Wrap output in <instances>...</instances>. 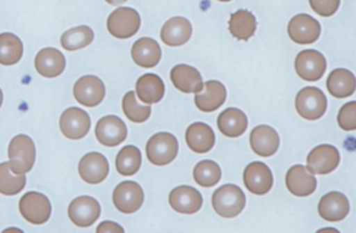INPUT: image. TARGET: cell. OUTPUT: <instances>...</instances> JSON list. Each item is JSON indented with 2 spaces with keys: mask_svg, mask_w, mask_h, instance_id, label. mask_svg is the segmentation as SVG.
<instances>
[{
  "mask_svg": "<svg viewBox=\"0 0 356 233\" xmlns=\"http://www.w3.org/2000/svg\"><path fill=\"white\" fill-rule=\"evenodd\" d=\"M10 168L16 175L31 172L36 160V147L28 135H17L12 139L8 152Z\"/></svg>",
  "mask_w": 356,
  "mask_h": 233,
  "instance_id": "cell-1",
  "label": "cell"
},
{
  "mask_svg": "<svg viewBox=\"0 0 356 233\" xmlns=\"http://www.w3.org/2000/svg\"><path fill=\"white\" fill-rule=\"evenodd\" d=\"M212 206L218 216L226 218H234L245 208V193L237 185H222L214 191Z\"/></svg>",
  "mask_w": 356,
  "mask_h": 233,
  "instance_id": "cell-2",
  "label": "cell"
},
{
  "mask_svg": "<svg viewBox=\"0 0 356 233\" xmlns=\"http://www.w3.org/2000/svg\"><path fill=\"white\" fill-rule=\"evenodd\" d=\"M145 150L149 162L158 166H168L178 155L179 143L170 133L160 132L149 138Z\"/></svg>",
  "mask_w": 356,
  "mask_h": 233,
  "instance_id": "cell-3",
  "label": "cell"
},
{
  "mask_svg": "<svg viewBox=\"0 0 356 233\" xmlns=\"http://www.w3.org/2000/svg\"><path fill=\"white\" fill-rule=\"evenodd\" d=\"M141 19L138 12L132 8H118L108 18V31L118 39H129L140 29Z\"/></svg>",
  "mask_w": 356,
  "mask_h": 233,
  "instance_id": "cell-4",
  "label": "cell"
},
{
  "mask_svg": "<svg viewBox=\"0 0 356 233\" xmlns=\"http://www.w3.org/2000/svg\"><path fill=\"white\" fill-rule=\"evenodd\" d=\"M296 109L305 120H318L326 112V95L316 87H305L296 97Z\"/></svg>",
  "mask_w": 356,
  "mask_h": 233,
  "instance_id": "cell-5",
  "label": "cell"
},
{
  "mask_svg": "<svg viewBox=\"0 0 356 233\" xmlns=\"http://www.w3.org/2000/svg\"><path fill=\"white\" fill-rule=\"evenodd\" d=\"M19 210L28 222L42 225L51 218V203L43 193L30 191L20 199Z\"/></svg>",
  "mask_w": 356,
  "mask_h": 233,
  "instance_id": "cell-6",
  "label": "cell"
},
{
  "mask_svg": "<svg viewBox=\"0 0 356 233\" xmlns=\"http://www.w3.org/2000/svg\"><path fill=\"white\" fill-rule=\"evenodd\" d=\"M101 205L90 195H81L70 203L68 216L76 226L87 228L92 226L101 216Z\"/></svg>",
  "mask_w": 356,
  "mask_h": 233,
  "instance_id": "cell-7",
  "label": "cell"
},
{
  "mask_svg": "<svg viewBox=\"0 0 356 233\" xmlns=\"http://www.w3.org/2000/svg\"><path fill=\"white\" fill-rule=\"evenodd\" d=\"M145 201L143 187L134 181H124L114 189L113 203L122 214H134Z\"/></svg>",
  "mask_w": 356,
  "mask_h": 233,
  "instance_id": "cell-8",
  "label": "cell"
},
{
  "mask_svg": "<svg viewBox=\"0 0 356 233\" xmlns=\"http://www.w3.org/2000/svg\"><path fill=\"white\" fill-rule=\"evenodd\" d=\"M327 63L324 56L318 51L306 49L298 54L295 68L298 76L307 82H316L322 79L326 72Z\"/></svg>",
  "mask_w": 356,
  "mask_h": 233,
  "instance_id": "cell-9",
  "label": "cell"
},
{
  "mask_svg": "<svg viewBox=\"0 0 356 233\" xmlns=\"http://www.w3.org/2000/svg\"><path fill=\"white\" fill-rule=\"evenodd\" d=\"M91 127V118L85 110L72 107L66 109L60 118V129L64 136L72 140L84 138Z\"/></svg>",
  "mask_w": 356,
  "mask_h": 233,
  "instance_id": "cell-10",
  "label": "cell"
},
{
  "mask_svg": "<svg viewBox=\"0 0 356 233\" xmlns=\"http://www.w3.org/2000/svg\"><path fill=\"white\" fill-rule=\"evenodd\" d=\"M74 95L81 105L89 108L97 107L105 99V84L97 77H82L74 84Z\"/></svg>",
  "mask_w": 356,
  "mask_h": 233,
  "instance_id": "cell-11",
  "label": "cell"
},
{
  "mask_svg": "<svg viewBox=\"0 0 356 233\" xmlns=\"http://www.w3.org/2000/svg\"><path fill=\"white\" fill-rule=\"evenodd\" d=\"M341 156L339 150L331 145L314 147L307 157V170L312 174L327 175L339 166Z\"/></svg>",
  "mask_w": 356,
  "mask_h": 233,
  "instance_id": "cell-12",
  "label": "cell"
},
{
  "mask_svg": "<svg viewBox=\"0 0 356 233\" xmlns=\"http://www.w3.org/2000/svg\"><path fill=\"white\" fill-rule=\"evenodd\" d=\"M95 135L97 140L105 147H118L126 140L128 129L122 118L116 115H107L97 122Z\"/></svg>",
  "mask_w": 356,
  "mask_h": 233,
  "instance_id": "cell-13",
  "label": "cell"
},
{
  "mask_svg": "<svg viewBox=\"0 0 356 233\" xmlns=\"http://www.w3.org/2000/svg\"><path fill=\"white\" fill-rule=\"evenodd\" d=\"M289 38L298 45H312L321 35L318 20L307 14H299L291 18L287 28Z\"/></svg>",
  "mask_w": 356,
  "mask_h": 233,
  "instance_id": "cell-14",
  "label": "cell"
},
{
  "mask_svg": "<svg viewBox=\"0 0 356 233\" xmlns=\"http://www.w3.org/2000/svg\"><path fill=\"white\" fill-rule=\"evenodd\" d=\"M243 182L248 191L254 195H262L272 189L274 178L272 170L264 162L250 163L243 172Z\"/></svg>",
  "mask_w": 356,
  "mask_h": 233,
  "instance_id": "cell-15",
  "label": "cell"
},
{
  "mask_svg": "<svg viewBox=\"0 0 356 233\" xmlns=\"http://www.w3.org/2000/svg\"><path fill=\"white\" fill-rule=\"evenodd\" d=\"M109 162L103 154L91 152L86 154L79 163L81 178L91 185L99 184L109 175Z\"/></svg>",
  "mask_w": 356,
  "mask_h": 233,
  "instance_id": "cell-16",
  "label": "cell"
},
{
  "mask_svg": "<svg viewBox=\"0 0 356 233\" xmlns=\"http://www.w3.org/2000/svg\"><path fill=\"white\" fill-rule=\"evenodd\" d=\"M170 204L175 211L184 214H193L201 209L203 197L195 187L181 185L170 193Z\"/></svg>",
  "mask_w": 356,
  "mask_h": 233,
  "instance_id": "cell-17",
  "label": "cell"
},
{
  "mask_svg": "<svg viewBox=\"0 0 356 233\" xmlns=\"http://www.w3.org/2000/svg\"><path fill=\"white\" fill-rule=\"evenodd\" d=\"M318 214L321 218L329 222L343 220L350 211L348 198L339 191H331L325 195L318 202Z\"/></svg>",
  "mask_w": 356,
  "mask_h": 233,
  "instance_id": "cell-18",
  "label": "cell"
},
{
  "mask_svg": "<svg viewBox=\"0 0 356 233\" xmlns=\"http://www.w3.org/2000/svg\"><path fill=\"white\" fill-rule=\"evenodd\" d=\"M226 99V87L218 81H208L203 89L195 93V103L201 111L213 112L224 105Z\"/></svg>",
  "mask_w": 356,
  "mask_h": 233,
  "instance_id": "cell-19",
  "label": "cell"
},
{
  "mask_svg": "<svg viewBox=\"0 0 356 233\" xmlns=\"http://www.w3.org/2000/svg\"><path fill=\"white\" fill-rule=\"evenodd\" d=\"M287 189L297 197H307L316 189V179L301 164L289 168L285 178Z\"/></svg>",
  "mask_w": 356,
  "mask_h": 233,
  "instance_id": "cell-20",
  "label": "cell"
},
{
  "mask_svg": "<svg viewBox=\"0 0 356 233\" xmlns=\"http://www.w3.org/2000/svg\"><path fill=\"white\" fill-rule=\"evenodd\" d=\"M252 150L261 157H270L278 151L280 138L275 129L270 126H258L250 135Z\"/></svg>",
  "mask_w": 356,
  "mask_h": 233,
  "instance_id": "cell-21",
  "label": "cell"
},
{
  "mask_svg": "<svg viewBox=\"0 0 356 233\" xmlns=\"http://www.w3.org/2000/svg\"><path fill=\"white\" fill-rule=\"evenodd\" d=\"M35 67L44 78H57L65 70L66 59L57 49L47 47L37 54Z\"/></svg>",
  "mask_w": 356,
  "mask_h": 233,
  "instance_id": "cell-22",
  "label": "cell"
},
{
  "mask_svg": "<svg viewBox=\"0 0 356 233\" xmlns=\"http://www.w3.org/2000/svg\"><path fill=\"white\" fill-rule=\"evenodd\" d=\"M172 84L183 93H197L203 89V78L193 66L180 64L170 72Z\"/></svg>",
  "mask_w": 356,
  "mask_h": 233,
  "instance_id": "cell-23",
  "label": "cell"
},
{
  "mask_svg": "<svg viewBox=\"0 0 356 233\" xmlns=\"http://www.w3.org/2000/svg\"><path fill=\"white\" fill-rule=\"evenodd\" d=\"M193 26L184 17L170 18L161 30V40L168 47H181L188 42Z\"/></svg>",
  "mask_w": 356,
  "mask_h": 233,
  "instance_id": "cell-24",
  "label": "cell"
},
{
  "mask_svg": "<svg viewBox=\"0 0 356 233\" xmlns=\"http://www.w3.org/2000/svg\"><path fill=\"white\" fill-rule=\"evenodd\" d=\"M186 143L195 153L205 154L211 151L216 143V134L211 127L204 122H195L186 130Z\"/></svg>",
  "mask_w": 356,
  "mask_h": 233,
  "instance_id": "cell-25",
  "label": "cell"
},
{
  "mask_svg": "<svg viewBox=\"0 0 356 233\" xmlns=\"http://www.w3.org/2000/svg\"><path fill=\"white\" fill-rule=\"evenodd\" d=\"M161 47L152 38H141L132 47V58L143 68H153L161 60Z\"/></svg>",
  "mask_w": 356,
  "mask_h": 233,
  "instance_id": "cell-26",
  "label": "cell"
},
{
  "mask_svg": "<svg viewBox=\"0 0 356 233\" xmlns=\"http://www.w3.org/2000/svg\"><path fill=\"white\" fill-rule=\"evenodd\" d=\"M136 93L139 99L147 105L159 103L165 93L163 81L155 74H143L138 79Z\"/></svg>",
  "mask_w": 356,
  "mask_h": 233,
  "instance_id": "cell-27",
  "label": "cell"
},
{
  "mask_svg": "<svg viewBox=\"0 0 356 233\" xmlns=\"http://www.w3.org/2000/svg\"><path fill=\"white\" fill-rule=\"evenodd\" d=\"M218 127L227 137L241 136L248 128V118L245 112L237 108H228L218 115Z\"/></svg>",
  "mask_w": 356,
  "mask_h": 233,
  "instance_id": "cell-28",
  "label": "cell"
},
{
  "mask_svg": "<svg viewBox=\"0 0 356 233\" xmlns=\"http://www.w3.org/2000/svg\"><path fill=\"white\" fill-rule=\"evenodd\" d=\"M355 77L348 70L337 68L327 79V89L331 95L337 99H345L355 91Z\"/></svg>",
  "mask_w": 356,
  "mask_h": 233,
  "instance_id": "cell-29",
  "label": "cell"
},
{
  "mask_svg": "<svg viewBox=\"0 0 356 233\" xmlns=\"http://www.w3.org/2000/svg\"><path fill=\"white\" fill-rule=\"evenodd\" d=\"M256 18L247 10H238L231 15L229 20V31L234 38L248 41L255 34Z\"/></svg>",
  "mask_w": 356,
  "mask_h": 233,
  "instance_id": "cell-30",
  "label": "cell"
},
{
  "mask_svg": "<svg viewBox=\"0 0 356 233\" xmlns=\"http://www.w3.org/2000/svg\"><path fill=\"white\" fill-rule=\"evenodd\" d=\"M24 55V45L16 35L3 33L0 35V64L5 66L15 65Z\"/></svg>",
  "mask_w": 356,
  "mask_h": 233,
  "instance_id": "cell-31",
  "label": "cell"
},
{
  "mask_svg": "<svg viewBox=\"0 0 356 233\" xmlns=\"http://www.w3.org/2000/svg\"><path fill=\"white\" fill-rule=\"evenodd\" d=\"M141 152L135 145H127L116 156V170L122 176H133L141 166Z\"/></svg>",
  "mask_w": 356,
  "mask_h": 233,
  "instance_id": "cell-32",
  "label": "cell"
},
{
  "mask_svg": "<svg viewBox=\"0 0 356 233\" xmlns=\"http://www.w3.org/2000/svg\"><path fill=\"white\" fill-rule=\"evenodd\" d=\"M95 33L89 26H81L66 31L61 37V45L68 51L84 49L92 43Z\"/></svg>",
  "mask_w": 356,
  "mask_h": 233,
  "instance_id": "cell-33",
  "label": "cell"
},
{
  "mask_svg": "<svg viewBox=\"0 0 356 233\" xmlns=\"http://www.w3.org/2000/svg\"><path fill=\"white\" fill-rule=\"evenodd\" d=\"M26 184L24 175L12 174L9 162L0 163V193L15 195L24 191Z\"/></svg>",
  "mask_w": 356,
  "mask_h": 233,
  "instance_id": "cell-34",
  "label": "cell"
},
{
  "mask_svg": "<svg viewBox=\"0 0 356 233\" xmlns=\"http://www.w3.org/2000/svg\"><path fill=\"white\" fill-rule=\"evenodd\" d=\"M193 178L201 186H214L222 178V170L216 162L212 160H203L195 166Z\"/></svg>",
  "mask_w": 356,
  "mask_h": 233,
  "instance_id": "cell-35",
  "label": "cell"
},
{
  "mask_svg": "<svg viewBox=\"0 0 356 233\" xmlns=\"http://www.w3.org/2000/svg\"><path fill=\"white\" fill-rule=\"evenodd\" d=\"M122 110L127 118L133 122H147L152 113V108L149 106H143L137 102L134 91L127 93L122 99Z\"/></svg>",
  "mask_w": 356,
  "mask_h": 233,
  "instance_id": "cell-36",
  "label": "cell"
},
{
  "mask_svg": "<svg viewBox=\"0 0 356 233\" xmlns=\"http://www.w3.org/2000/svg\"><path fill=\"white\" fill-rule=\"evenodd\" d=\"M337 122L345 131H354L356 129V102L346 104L339 110Z\"/></svg>",
  "mask_w": 356,
  "mask_h": 233,
  "instance_id": "cell-37",
  "label": "cell"
},
{
  "mask_svg": "<svg viewBox=\"0 0 356 233\" xmlns=\"http://www.w3.org/2000/svg\"><path fill=\"white\" fill-rule=\"evenodd\" d=\"M309 3L318 15L330 17L337 13L341 0H309Z\"/></svg>",
  "mask_w": 356,
  "mask_h": 233,
  "instance_id": "cell-38",
  "label": "cell"
},
{
  "mask_svg": "<svg viewBox=\"0 0 356 233\" xmlns=\"http://www.w3.org/2000/svg\"><path fill=\"white\" fill-rule=\"evenodd\" d=\"M97 232H120L124 233V230L120 225L118 223L110 222V220H106V222L101 223L97 227Z\"/></svg>",
  "mask_w": 356,
  "mask_h": 233,
  "instance_id": "cell-39",
  "label": "cell"
},
{
  "mask_svg": "<svg viewBox=\"0 0 356 233\" xmlns=\"http://www.w3.org/2000/svg\"><path fill=\"white\" fill-rule=\"evenodd\" d=\"M109 5L111 6H118V5H122V3H126V1H128V0H106Z\"/></svg>",
  "mask_w": 356,
  "mask_h": 233,
  "instance_id": "cell-40",
  "label": "cell"
},
{
  "mask_svg": "<svg viewBox=\"0 0 356 233\" xmlns=\"http://www.w3.org/2000/svg\"><path fill=\"white\" fill-rule=\"evenodd\" d=\"M3 91H1V89H0V108H1V105H3Z\"/></svg>",
  "mask_w": 356,
  "mask_h": 233,
  "instance_id": "cell-41",
  "label": "cell"
},
{
  "mask_svg": "<svg viewBox=\"0 0 356 233\" xmlns=\"http://www.w3.org/2000/svg\"><path fill=\"white\" fill-rule=\"evenodd\" d=\"M218 1H222V3H228V1H231V0H218Z\"/></svg>",
  "mask_w": 356,
  "mask_h": 233,
  "instance_id": "cell-42",
  "label": "cell"
}]
</instances>
